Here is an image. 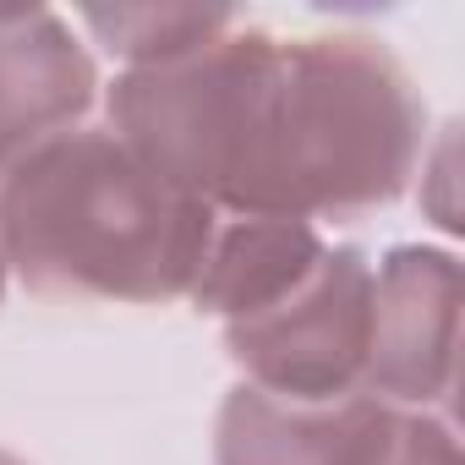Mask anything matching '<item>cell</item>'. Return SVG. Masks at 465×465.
<instances>
[{"label":"cell","instance_id":"obj_1","mask_svg":"<svg viewBox=\"0 0 465 465\" xmlns=\"http://www.w3.org/2000/svg\"><path fill=\"white\" fill-rule=\"evenodd\" d=\"M110 132L175 192L242 219H345L389 203L421 148V104L400 61L361 34L219 39L132 66L110 88Z\"/></svg>","mask_w":465,"mask_h":465},{"label":"cell","instance_id":"obj_5","mask_svg":"<svg viewBox=\"0 0 465 465\" xmlns=\"http://www.w3.org/2000/svg\"><path fill=\"white\" fill-rule=\"evenodd\" d=\"M394 432L400 416L367 394L296 405L242 383L219 411V465H383Z\"/></svg>","mask_w":465,"mask_h":465},{"label":"cell","instance_id":"obj_7","mask_svg":"<svg viewBox=\"0 0 465 465\" xmlns=\"http://www.w3.org/2000/svg\"><path fill=\"white\" fill-rule=\"evenodd\" d=\"M323 242L312 224L296 219H236V224H213V242L203 252V269L192 280V302L203 312H219L224 323L252 318L291 296L318 263Z\"/></svg>","mask_w":465,"mask_h":465},{"label":"cell","instance_id":"obj_11","mask_svg":"<svg viewBox=\"0 0 465 465\" xmlns=\"http://www.w3.org/2000/svg\"><path fill=\"white\" fill-rule=\"evenodd\" d=\"M0 285H6V258H0Z\"/></svg>","mask_w":465,"mask_h":465},{"label":"cell","instance_id":"obj_6","mask_svg":"<svg viewBox=\"0 0 465 465\" xmlns=\"http://www.w3.org/2000/svg\"><path fill=\"white\" fill-rule=\"evenodd\" d=\"M94 61L72 23L34 6L0 12V181L34 148L72 132L94 104Z\"/></svg>","mask_w":465,"mask_h":465},{"label":"cell","instance_id":"obj_4","mask_svg":"<svg viewBox=\"0 0 465 465\" xmlns=\"http://www.w3.org/2000/svg\"><path fill=\"white\" fill-rule=\"evenodd\" d=\"M460 340V269L449 252L400 247L372 274L367 383L383 400H449Z\"/></svg>","mask_w":465,"mask_h":465},{"label":"cell","instance_id":"obj_8","mask_svg":"<svg viewBox=\"0 0 465 465\" xmlns=\"http://www.w3.org/2000/svg\"><path fill=\"white\" fill-rule=\"evenodd\" d=\"M83 23L104 39V50L126 55L132 66H159L175 61L208 39H219L236 12L224 6H115V12H83Z\"/></svg>","mask_w":465,"mask_h":465},{"label":"cell","instance_id":"obj_2","mask_svg":"<svg viewBox=\"0 0 465 465\" xmlns=\"http://www.w3.org/2000/svg\"><path fill=\"white\" fill-rule=\"evenodd\" d=\"M213 242V208L153 175L115 132L72 126L0 181V258L45 296L170 302Z\"/></svg>","mask_w":465,"mask_h":465},{"label":"cell","instance_id":"obj_3","mask_svg":"<svg viewBox=\"0 0 465 465\" xmlns=\"http://www.w3.org/2000/svg\"><path fill=\"white\" fill-rule=\"evenodd\" d=\"M372 334V269L356 252H323V263L274 307L224 323L230 356L252 389L296 405L345 400L367 372Z\"/></svg>","mask_w":465,"mask_h":465},{"label":"cell","instance_id":"obj_10","mask_svg":"<svg viewBox=\"0 0 465 465\" xmlns=\"http://www.w3.org/2000/svg\"><path fill=\"white\" fill-rule=\"evenodd\" d=\"M0 465H23V460H17V454H6V449H0Z\"/></svg>","mask_w":465,"mask_h":465},{"label":"cell","instance_id":"obj_9","mask_svg":"<svg viewBox=\"0 0 465 465\" xmlns=\"http://www.w3.org/2000/svg\"><path fill=\"white\" fill-rule=\"evenodd\" d=\"M383 465H460V449H454L449 427L416 416V421H400V432H394Z\"/></svg>","mask_w":465,"mask_h":465}]
</instances>
